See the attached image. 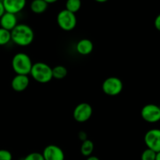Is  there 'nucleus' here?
Returning <instances> with one entry per match:
<instances>
[{
    "mask_svg": "<svg viewBox=\"0 0 160 160\" xmlns=\"http://www.w3.org/2000/svg\"><path fill=\"white\" fill-rule=\"evenodd\" d=\"M156 160H160V152H159L156 153Z\"/></svg>",
    "mask_w": 160,
    "mask_h": 160,
    "instance_id": "28",
    "label": "nucleus"
},
{
    "mask_svg": "<svg viewBox=\"0 0 160 160\" xmlns=\"http://www.w3.org/2000/svg\"><path fill=\"white\" fill-rule=\"evenodd\" d=\"M30 74L34 81L40 84H46L52 79V67L44 62L33 63Z\"/></svg>",
    "mask_w": 160,
    "mask_h": 160,
    "instance_id": "2",
    "label": "nucleus"
},
{
    "mask_svg": "<svg viewBox=\"0 0 160 160\" xmlns=\"http://www.w3.org/2000/svg\"><path fill=\"white\" fill-rule=\"evenodd\" d=\"M156 152L147 148L144 150L141 156V160H156Z\"/></svg>",
    "mask_w": 160,
    "mask_h": 160,
    "instance_id": "19",
    "label": "nucleus"
},
{
    "mask_svg": "<svg viewBox=\"0 0 160 160\" xmlns=\"http://www.w3.org/2000/svg\"><path fill=\"white\" fill-rule=\"evenodd\" d=\"M86 160H100L99 158L97 157V156H88V157H87V159H86Z\"/></svg>",
    "mask_w": 160,
    "mask_h": 160,
    "instance_id": "25",
    "label": "nucleus"
},
{
    "mask_svg": "<svg viewBox=\"0 0 160 160\" xmlns=\"http://www.w3.org/2000/svg\"><path fill=\"white\" fill-rule=\"evenodd\" d=\"M44 1L46 2L48 4H52V3H55L58 1V0H44Z\"/></svg>",
    "mask_w": 160,
    "mask_h": 160,
    "instance_id": "26",
    "label": "nucleus"
},
{
    "mask_svg": "<svg viewBox=\"0 0 160 160\" xmlns=\"http://www.w3.org/2000/svg\"><path fill=\"white\" fill-rule=\"evenodd\" d=\"M52 78L57 80L63 79L64 78L67 77V73H68L67 69L62 65L56 66L55 67L52 68Z\"/></svg>",
    "mask_w": 160,
    "mask_h": 160,
    "instance_id": "16",
    "label": "nucleus"
},
{
    "mask_svg": "<svg viewBox=\"0 0 160 160\" xmlns=\"http://www.w3.org/2000/svg\"><path fill=\"white\" fill-rule=\"evenodd\" d=\"M95 2H100V3H103V2H107L108 0H95Z\"/></svg>",
    "mask_w": 160,
    "mask_h": 160,
    "instance_id": "27",
    "label": "nucleus"
},
{
    "mask_svg": "<svg viewBox=\"0 0 160 160\" xmlns=\"http://www.w3.org/2000/svg\"><path fill=\"white\" fill-rule=\"evenodd\" d=\"M154 25L155 28H156V30L160 31V13L156 17V19H155Z\"/></svg>",
    "mask_w": 160,
    "mask_h": 160,
    "instance_id": "22",
    "label": "nucleus"
},
{
    "mask_svg": "<svg viewBox=\"0 0 160 160\" xmlns=\"http://www.w3.org/2000/svg\"><path fill=\"white\" fill-rule=\"evenodd\" d=\"M93 109L92 106L87 102L79 103L74 108L73 112V119L78 123H84L92 117Z\"/></svg>",
    "mask_w": 160,
    "mask_h": 160,
    "instance_id": "6",
    "label": "nucleus"
},
{
    "mask_svg": "<svg viewBox=\"0 0 160 160\" xmlns=\"http://www.w3.org/2000/svg\"><path fill=\"white\" fill-rule=\"evenodd\" d=\"M12 68L17 74H30L33 62L31 57L24 52H18L12 59Z\"/></svg>",
    "mask_w": 160,
    "mask_h": 160,
    "instance_id": "3",
    "label": "nucleus"
},
{
    "mask_svg": "<svg viewBox=\"0 0 160 160\" xmlns=\"http://www.w3.org/2000/svg\"><path fill=\"white\" fill-rule=\"evenodd\" d=\"M144 141L147 148L156 152H160V129L153 128L148 130L145 134Z\"/></svg>",
    "mask_w": 160,
    "mask_h": 160,
    "instance_id": "8",
    "label": "nucleus"
},
{
    "mask_svg": "<svg viewBox=\"0 0 160 160\" xmlns=\"http://www.w3.org/2000/svg\"><path fill=\"white\" fill-rule=\"evenodd\" d=\"M12 153L6 149H0V160H12Z\"/></svg>",
    "mask_w": 160,
    "mask_h": 160,
    "instance_id": "21",
    "label": "nucleus"
},
{
    "mask_svg": "<svg viewBox=\"0 0 160 160\" xmlns=\"http://www.w3.org/2000/svg\"><path fill=\"white\" fill-rule=\"evenodd\" d=\"M94 49L93 42L88 38H83L78 41L76 45V50L81 56H88Z\"/></svg>",
    "mask_w": 160,
    "mask_h": 160,
    "instance_id": "13",
    "label": "nucleus"
},
{
    "mask_svg": "<svg viewBox=\"0 0 160 160\" xmlns=\"http://www.w3.org/2000/svg\"><path fill=\"white\" fill-rule=\"evenodd\" d=\"M57 24L59 28L65 31H73L77 26V17L75 13L70 12L67 9H62L58 13Z\"/></svg>",
    "mask_w": 160,
    "mask_h": 160,
    "instance_id": "4",
    "label": "nucleus"
},
{
    "mask_svg": "<svg viewBox=\"0 0 160 160\" xmlns=\"http://www.w3.org/2000/svg\"><path fill=\"white\" fill-rule=\"evenodd\" d=\"M42 156L45 160H64L65 155L60 147L56 145H48L44 148Z\"/></svg>",
    "mask_w": 160,
    "mask_h": 160,
    "instance_id": "9",
    "label": "nucleus"
},
{
    "mask_svg": "<svg viewBox=\"0 0 160 160\" xmlns=\"http://www.w3.org/2000/svg\"><path fill=\"white\" fill-rule=\"evenodd\" d=\"M94 148H95V146H94L93 142L89 139H86L85 141L82 142L81 145V153L85 157H88L92 155Z\"/></svg>",
    "mask_w": 160,
    "mask_h": 160,
    "instance_id": "15",
    "label": "nucleus"
},
{
    "mask_svg": "<svg viewBox=\"0 0 160 160\" xmlns=\"http://www.w3.org/2000/svg\"><path fill=\"white\" fill-rule=\"evenodd\" d=\"M10 32L11 41L19 46H28L34 41V31L26 23H18Z\"/></svg>",
    "mask_w": 160,
    "mask_h": 160,
    "instance_id": "1",
    "label": "nucleus"
},
{
    "mask_svg": "<svg viewBox=\"0 0 160 160\" xmlns=\"http://www.w3.org/2000/svg\"><path fill=\"white\" fill-rule=\"evenodd\" d=\"M11 41V32L0 28V46L6 45Z\"/></svg>",
    "mask_w": 160,
    "mask_h": 160,
    "instance_id": "18",
    "label": "nucleus"
},
{
    "mask_svg": "<svg viewBox=\"0 0 160 160\" xmlns=\"http://www.w3.org/2000/svg\"><path fill=\"white\" fill-rule=\"evenodd\" d=\"M78 136H79V139L80 140H81L82 142H84V141H85L87 138V134H86L84 131H81V132L79 133V134H78Z\"/></svg>",
    "mask_w": 160,
    "mask_h": 160,
    "instance_id": "23",
    "label": "nucleus"
},
{
    "mask_svg": "<svg viewBox=\"0 0 160 160\" xmlns=\"http://www.w3.org/2000/svg\"><path fill=\"white\" fill-rule=\"evenodd\" d=\"M17 24L18 23H17V18L16 14L5 12V13L0 18V28L7 30L9 31H12Z\"/></svg>",
    "mask_w": 160,
    "mask_h": 160,
    "instance_id": "12",
    "label": "nucleus"
},
{
    "mask_svg": "<svg viewBox=\"0 0 160 160\" xmlns=\"http://www.w3.org/2000/svg\"><path fill=\"white\" fill-rule=\"evenodd\" d=\"M23 160H45L42 153L31 152L27 155Z\"/></svg>",
    "mask_w": 160,
    "mask_h": 160,
    "instance_id": "20",
    "label": "nucleus"
},
{
    "mask_svg": "<svg viewBox=\"0 0 160 160\" xmlns=\"http://www.w3.org/2000/svg\"><path fill=\"white\" fill-rule=\"evenodd\" d=\"M5 12H6V11H5L4 6H3V4H2V0H0V18H1L2 16L5 13Z\"/></svg>",
    "mask_w": 160,
    "mask_h": 160,
    "instance_id": "24",
    "label": "nucleus"
},
{
    "mask_svg": "<svg viewBox=\"0 0 160 160\" xmlns=\"http://www.w3.org/2000/svg\"><path fill=\"white\" fill-rule=\"evenodd\" d=\"M81 7V0H67L66 9L73 13H76Z\"/></svg>",
    "mask_w": 160,
    "mask_h": 160,
    "instance_id": "17",
    "label": "nucleus"
},
{
    "mask_svg": "<svg viewBox=\"0 0 160 160\" xmlns=\"http://www.w3.org/2000/svg\"><path fill=\"white\" fill-rule=\"evenodd\" d=\"M123 84L121 80L117 77H109L103 81L102 84V92L109 96H116L121 93Z\"/></svg>",
    "mask_w": 160,
    "mask_h": 160,
    "instance_id": "5",
    "label": "nucleus"
},
{
    "mask_svg": "<svg viewBox=\"0 0 160 160\" xmlns=\"http://www.w3.org/2000/svg\"><path fill=\"white\" fill-rule=\"evenodd\" d=\"M30 84L28 75L17 74L11 81V87L15 92H21L26 90Z\"/></svg>",
    "mask_w": 160,
    "mask_h": 160,
    "instance_id": "11",
    "label": "nucleus"
},
{
    "mask_svg": "<svg viewBox=\"0 0 160 160\" xmlns=\"http://www.w3.org/2000/svg\"><path fill=\"white\" fill-rule=\"evenodd\" d=\"M48 4L44 0H33L31 3V9L34 13L41 14L45 12Z\"/></svg>",
    "mask_w": 160,
    "mask_h": 160,
    "instance_id": "14",
    "label": "nucleus"
},
{
    "mask_svg": "<svg viewBox=\"0 0 160 160\" xmlns=\"http://www.w3.org/2000/svg\"><path fill=\"white\" fill-rule=\"evenodd\" d=\"M141 116L148 123H157L160 120V106L156 104H147L143 106Z\"/></svg>",
    "mask_w": 160,
    "mask_h": 160,
    "instance_id": "7",
    "label": "nucleus"
},
{
    "mask_svg": "<svg viewBox=\"0 0 160 160\" xmlns=\"http://www.w3.org/2000/svg\"><path fill=\"white\" fill-rule=\"evenodd\" d=\"M5 11L12 14L21 12L26 6L27 0H2Z\"/></svg>",
    "mask_w": 160,
    "mask_h": 160,
    "instance_id": "10",
    "label": "nucleus"
}]
</instances>
